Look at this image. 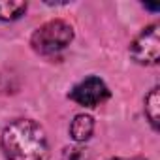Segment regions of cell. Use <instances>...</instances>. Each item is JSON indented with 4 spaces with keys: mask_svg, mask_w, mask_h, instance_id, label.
I'll use <instances>...</instances> for the list:
<instances>
[{
    "mask_svg": "<svg viewBox=\"0 0 160 160\" xmlns=\"http://www.w3.org/2000/svg\"><path fill=\"white\" fill-rule=\"evenodd\" d=\"M70 98L83 108H96L109 98V89L100 77L91 75L70 91Z\"/></svg>",
    "mask_w": 160,
    "mask_h": 160,
    "instance_id": "cell-4",
    "label": "cell"
},
{
    "mask_svg": "<svg viewBox=\"0 0 160 160\" xmlns=\"http://www.w3.org/2000/svg\"><path fill=\"white\" fill-rule=\"evenodd\" d=\"M73 40V28L62 19H53L38 27L30 38V45L38 55H55L66 49Z\"/></svg>",
    "mask_w": 160,
    "mask_h": 160,
    "instance_id": "cell-2",
    "label": "cell"
},
{
    "mask_svg": "<svg viewBox=\"0 0 160 160\" xmlns=\"http://www.w3.org/2000/svg\"><path fill=\"white\" fill-rule=\"evenodd\" d=\"M130 57L143 66H154L160 60V25H149L130 43Z\"/></svg>",
    "mask_w": 160,
    "mask_h": 160,
    "instance_id": "cell-3",
    "label": "cell"
},
{
    "mask_svg": "<svg viewBox=\"0 0 160 160\" xmlns=\"http://www.w3.org/2000/svg\"><path fill=\"white\" fill-rule=\"evenodd\" d=\"M6 160H47L49 143L45 130L32 119H15L0 136Z\"/></svg>",
    "mask_w": 160,
    "mask_h": 160,
    "instance_id": "cell-1",
    "label": "cell"
},
{
    "mask_svg": "<svg viewBox=\"0 0 160 160\" xmlns=\"http://www.w3.org/2000/svg\"><path fill=\"white\" fill-rule=\"evenodd\" d=\"M60 160H94V154H92V151H91L89 147L75 143V145L66 147V149L62 151Z\"/></svg>",
    "mask_w": 160,
    "mask_h": 160,
    "instance_id": "cell-8",
    "label": "cell"
},
{
    "mask_svg": "<svg viewBox=\"0 0 160 160\" xmlns=\"http://www.w3.org/2000/svg\"><path fill=\"white\" fill-rule=\"evenodd\" d=\"M145 115L154 130H158V119H160V94L158 87H154L147 96H145Z\"/></svg>",
    "mask_w": 160,
    "mask_h": 160,
    "instance_id": "cell-6",
    "label": "cell"
},
{
    "mask_svg": "<svg viewBox=\"0 0 160 160\" xmlns=\"http://www.w3.org/2000/svg\"><path fill=\"white\" fill-rule=\"evenodd\" d=\"M94 132V121L91 115H85V113H79L73 117L72 124H70V136L75 143H85L91 139Z\"/></svg>",
    "mask_w": 160,
    "mask_h": 160,
    "instance_id": "cell-5",
    "label": "cell"
},
{
    "mask_svg": "<svg viewBox=\"0 0 160 160\" xmlns=\"http://www.w3.org/2000/svg\"><path fill=\"white\" fill-rule=\"evenodd\" d=\"M111 160H145V158H111Z\"/></svg>",
    "mask_w": 160,
    "mask_h": 160,
    "instance_id": "cell-9",
    "label": "cell"
},
{
    "mask_svg": "<svg viewBox=\"0 0 160 160\" xmlns=\"http://www.w3.org/2000/svg\"><path fill=\"white\" fill-rule=\"evenodd\" d=\"M28 4L27 2H0V21H15L21 15H25Z\"/></svg>",
    "mask_w": 160,
    "mask_h": 160,
    "instance_id": "cell-7",
    "label": "cell"
}]
</instances>
